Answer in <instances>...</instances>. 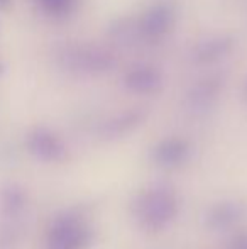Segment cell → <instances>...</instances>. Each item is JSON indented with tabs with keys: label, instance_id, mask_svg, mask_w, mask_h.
Here are the masks:
<instances>
[{
	"label": "cell",
	"instance_id": "obj_1",
	"mask_svg": "<svg viewBox=\"0 0 247 249\" xmlns=\"http://www.w3.org/2000/svg\"><path fill=\"white\" fill-rule=\"evenodd\" d=\"M60 59L68 71L86 76L105 75L117 65L115 56L97 44H71L63 50Z\"/></svg>",
	"mask_w": 247,
	"mask_h": 249
},
{
	"label": "cell",
	"instance_id": "obj_2",
	"mask_svg": "<svg viewBox=\"0 0 247 249\" xmlns=\"http://www.w3.org/2000/svg\"><path fill=\"white\" fill-rule=\"evenodd\" d=\"M139 222L149 229H161L168 226L178 213V200L166 187H154L144 192L134 207Z\"/></svg>",
	"mask_w": 247,
	"mask_h": 249
},
{
	"label": "cell",
	"instance_id": "obj_3",
	"mask_svg": "<svg viewBox=\"0 0 247 249\" xmlns=\"http://www.w3.org/2000/svg\"><path fill=\"white\" fill-rule=\"evenodd\" d=\"M178 10L171 0L156 2L141 16L137 22V34L146 43H159L163 41L176 26Z\"/></svg>",
	"mask_w": 247,
	"mask_h": 249
},
{
	"label": "cell",
	"instance_id": "obj_4",
	"mask_svg": "<svg viewBox=\"0 0 247 249\" xmlns=\"http://www.w3.org/2000/svg\"><path fill=\"white\" fill-rule=\"evenodd\" d=\"M88 241V227H85L75 217H63L51 229L48 249H83Z\"/></svg>",
	"mask_w": 247,
	"mask_h": 249
},
{
	"label": "cell",
	"instance_id": "obj_5",
	"mask_svg": "<svg viewBox=\"0 0 247 249\" xmlns=\"http://www.w3.org/2000/svg\"><path fill=\"white\" fill-rule=\"evenodd\" d=\"M165 76L152 65H135L124 75V87L135 95H154L161 92Z\"/></svg>",
	"mask_w": 247,
	"mask_h": 249
},
{
	"label": "cell",
	"instance_id": "obj_6",
	"mask_svg": "<svg viewBox=\"0 0 247 249\" xmlns=\"http://www.w3.org/2000/svg\"><path fill=\"white\" fill-rule=\"evenodd\" d=\"M235 48V39L231 34H217L208 39H203L193 48L191 59L195 65L207 66L225 59Z\"/></svg>",
	"mask_w": 247,
	"mask_h": 249
},
{
	"label": "cell",
	"instance_id": "obj_7",
	"mask_svg": "<svg viewBox=\"0 0 247 249\" xmlns=\"http://www.w3.org/2000/svg\"><path fill=\"white\" fill-rule=\"evenodd\" d=\"M224 89V80L218 75H210L198 80L186 93V105L191 112L200 114L214 107Z\"/></svg>",
	"mask_w": 247,
	"mask_h": 249
},
{
	"label": "cell",
	"instance_id": "obj_8",
	"mask_svg": "<svg viewBox=\"0 0 247 249\" xmlns=\"http://www.w3.org/2000/svg\"><path fill=\"white\" fill-rule=\"evenodd\" d=\"M27 148L37 160L43 161H58L66 154V148L61 139L48 129H36L31 132Z\"/></svg>",
	"mask_w": 247,
	"mask_h": 249
},
{
	"label": "cell",
	"instance_id": "obj_9",
	"mask_svg": "<svg viewBox=\"0 0 247 249\" xmlns=\"http://www.w3.org/2000/svg\"><path fill=\"white\" fill-rule=\"evenodd\" d=\"M190 153L191 148L188 141L181 138H168L156 144L152 149V160L161 168H176L190 158Z\"/></svg>",
	"mask_w": 247,
	"mask_h": 249
},
{
	"label": "cell",
	"instance_id": "obj_10",
	"mask_svg": "<svg viewBox=\"0 0 247 249\" xmlns=\"http://www.w3.org/2000/svg\"><path fill=\"white\" fill-rule=\"evenodd\" d=\"M144 119H146V110H142V108L125 110L122 114L103 122V125L100 127V134L105 139H119L122 136L129 134V132H132L135 127H139Z\"/></svg>",
	"mask_w": 247,
	"mask_h": 249
},
{
	"label": "cell",
	"instance_id": "obj_11",
	"mask_svg": "<svg viewBox=\"0 0 247 249\" xmlns=\"http://www.w3.org/2000/svg\"><path fill=\"white\" fill-rule=\"evenodd\" d=\"M242 207L237 203L225 202L217 205L208 212V226L214 229H224V227L232 226L242 217Z\"/></svg>",
	"mask_w": 247,
	"mask_h": 249
},
{
	"label": "cell",
	"instance_id": "obj_12",
	"mask_svg": "<svg viewBox=\"0 0 247 249\" xmlns=\"http://www.w3.org/2000/svg\"><path fill=\"white\" fill-rule=\"evenodd\" d=\"M39 2L44 7V10H48L51 14H56V16L66 14L73 5V0H39Z\"/></svg>",
	"mask_w": 247,
	"mask_h": 249
},
{
	"label": "cell",
	"instance_id": "obj_13",
	"mask_svg": "<svg viewBox=\"0 0 247 249\" xmlns=\"http://www.w3.org/2000/svg\"><path fill=\"white\" fill-rule=\"evenodd\" d=\"M231 249H247V236H239L232 241Z\"/></svg>",
	"mask_w": 247,
	"mask_h": 249
},
{
	"label": "cell",
	"instance_id": "obj_14",
	"mask_svg": "<svg viewBox=\"0 0 247 249\" xmlns=\"http://www.w3.org/2000/svg\"><path fill=\"white\" fill-rule=\"evenodd\" d=\"M242 99H244V102L247 104V76L244 80V85H242Z\"/></svg>",
	"mask_w": 247,
	"mask_h": 249
}]
</instances>
